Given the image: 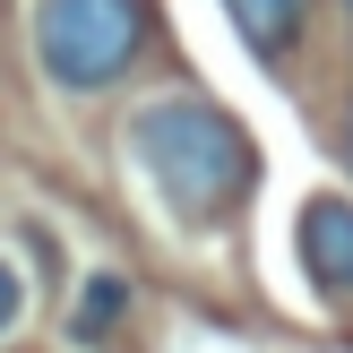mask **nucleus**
Returning <instances> with one entry per match:
<instances>
[{
    "label": "nucleus",
    "instance_id": "f257e3e1",
    "mask_svg": "<svg viewBox=\"0 0 353 353\" xmlns=\"http://www.w3.org/2000/svg\"><path fill=\"white\" fill-rule=\"evenodd\" d=\"M130 147L181 224H224L259 181V147L216 95H155L130 112Z\"/></svg>",
    "mask_w": 353,
    "mask_h": 353
},
{
    "label": "nucleus",
    "instance_id": "f03ea898",
    "mask_svg": "<svg viewBox=\"0 0 353 353\" xmlns=\"http://www.w3.org/2000/svg\"><path fill=\"white\" fill-rule=\"evenodd\" d=\"M147 52V0H34V61L69 95L121 86Z\"/></svg>",
    "mask_w": 353,
    "mask_h": 353
},
{
    "label": "nucleus",
    "instance_id": "7ed1b4c3",
    "mask_svg": "<svg viewBox=\"0 0 353 353\" xmlns=\"http://www.w3.org/2000/svg\"><path fill=\"white\" fill-rule=\"evenodd\" d=\"M302 276L327 302H353V199H336V190L302 207Z\"/></svg>",
    "mask_w": 353,
    "mask_h": 353
},
{
    "label": "nucleus",
    "instance_id": "20e7f679",
    "mask_svg": "<svg viewBox=\"0 0 353 353\" xmlns=\"http://www.w3.org/2000/svg\"><path fill=\"white\" fill-rule=\"evenodd\" d=\"M224 17L250 34V52H259L268 69H285V61H293V43H302L310 0H224Z\"/></svg>",
    "mask_w": 353,
    "mask_h": 353
},
{
    "label": "nucleus",
    "instance_id": "39448f33",
    "mask_svg": "<svg viewBox=\"0 0 353 353\" xmlns=\"http://www.w3.org/2000/svg\"><path fill=\"white\" fill-rule=\"evenodd\" d=\"M121 310H130V276H86V293H78V310H69V345H103L121 327Z\"/></svg>",
    "mask_w": 353,
    "mask_h": 353
},
{
    "label": "nucleus",
    "instance_id": "423d86ee",
    "mask_svg": "<svg viewBox=\"0 0 353 353\" xmlns=\"http://www.w3.org/2000/svg\"><path fill=\"white\" fill-rule=\"evenodd\" d=\"M17 310H26V285H17V268H9V259H0V336H9V327H17Z\"/></svg>",
    "mask_w": 353,
    "mask_h": 353
},
{
    "label": "nucleus",
    "instance_id": "0eeeda50",
    "mask_svg": "<svg viewBox=\"0 0 353 353\" xmlns=\"http://www.w3.org/2000/svg\"><path fill=\"white\" fill-rule=\"evenodd\" d=\"M345 155H353V103H345Z\"/></svg>",
    "mask_w": 353,
    "mask_h": 353
},
{
    "label": "nucleus",
    "instance_id": "6e6552de",
    "mask_svg": "<svg viewBox=\"0 0 353 353\" xmlns=\"http://www.w3.org/2000/svg\"><path fill=\"white\" fill-rule=\"evenodd\" d=\"M345 26H353V0H345Z\"/></svg>",
    "mask_w": 353,
    "mask_h": 353
}]
</instances>
